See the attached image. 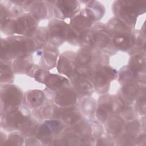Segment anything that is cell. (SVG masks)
I'll use <instances>...</instances> for the list:
<instances>
[{
    "mask_svg": "<svg viewBox=\"0 0 146 146\" xmlns=\"http://www.w3.org/2000/svg\"><path fill=\"white\" fill-rule=\"evenodd\" d=\"M110 106L111 107V112L112 111L117 112L123 109L124 106V103L122 102V100H120V99L116 98V99H114L110 103Z\"/></svg>",
    "mask_w": 146,
    "mask_h": 146,
    "instance_id": "cell-27",
    "label": "cell"
},
{
    "mask_svg": "<svg viewBox=\"0 0 146 146\" xmlns=\"http://www.w3.org/2000/svg\"><path fill=\"white\" fill-rule=\"evenodd\" d=\"M73 83L78 92L82 94H88L92 90L91 84L86 77L80 75L74 77Z\"/></svg>",
    "mask_w": 146,
    "mask_h": 146,
    "instance_id": "cell-10",
    "label": "cell"
},
{
    "mask_svg": "<svg viewBox=\"0 0 146 146\" xmlns=\"http://www.w3.org/2000/svg\"><path fill=\"white\" fill-rule=\"evenodd\" d=\"M138 91L139 87L137 85L134 83H130L124 86L123 89V94L127 99L132 100L136 96Z\"/></svg>",
    "mask_w": 146,
    "mask_h": 146,
    "instance_id": "cell-18",
    "label": "cell"
},
{
    "mask_svg": "<svg viewBox=\"0 0 146 146\" xmlns=\"http://www.w3.org/2000/svg\"><path fill=\"white\" fill-rule=\"evenodd\" d=\"M109 36L107 32L103 31L96 33L95 45L99 47H104L109 42Z\"/></svg>",
    "mask_w": 146,
    "mask_h": 146,
    "instance_id": "cell-21",
    "label": "cell"
},
{
    "mask_svg": "<svg viewBox=\"0 0 146 146\" xmlns=\"http://www.w3.org/2000/svg\"><path fill=\"white\" fill-rule=\"evenodd\" d=\"M96 33L93 31L84 32L81 37V42L82 44L87 47H92L95 45Z\"/></svg>",
    "mask_w": 146,
    "mask_h": 146,
    "instance_id": "cell-20",
    "label": "cell"
},
{
    "mask_svg": "<svg viewBox=\"0 0 146 146\" xmlns=\"http://www.w3.org/2000/svg\"><path fill=\"white\" fill-rule=\"evenodd\" d=\"M71 24L78 30H84L91 25V20L87 17L80 15L72 19Z\"/></svg>",
    "mask_w": 146,
    "mask_h": 146,
    "instance_id": "cell-13",
    "label": "cell"
},
{
    "mask_svg": "<svg viewBox=\"0 0 146 146\" xmlns=\"http://www.w3.org/2000/svg\"><path fill=\"white\" fill-rule=\"evenodd\" d=\"M99 5L91 4L86 9V15L91 20L99 19L103 14V9Z\"/></svg>",
    "mask_w": 146,
    "mask_h": 146,
    "instance_id": "cell-14",
    "label": "cell"
},
{
    "mask_svg": "<svg viewBox=\"0 0 146 146\" xmlns=\"http://www.w3.org/2000/svg\"><path fill=\"white\" fill-rule=\"evenodd\" d=\"M108 131L113 133L117 134L119 133L121 129V124L119 120L113 119L108 123Z\"/></svg>",
    "mask_w": 146,
    "mask_h": 146,
    "instance_id": "cell-26",
    "label": "cell"
},
{
    "mask_svg": "<svg viewBox=\"0 0 146 146\" xmlns=\"http://www.w3.org/2000/svg\"><path fill=\"white\" fill-rule=\"evenodd\" d=\"M34 43L29 39H15L2 42L1 54L13 56H23L29 53L34 47Z\"/></svg>",
    "mask_w": 146,
    "mask_h": 146,
    "instance_id": "cell-1",
    "label": "cell"
},
{
    "mask_svg": "<svg viewBox=\"0 0 146 146\" xmlns=\"http://www.w3.org/2000/svg\"><path fill=\"white\" fill-rule=\"evenodd\" d=\"M8 124L12 127H19L26 122V119L20 112L13 111L10 113L6 118Z\"/></svg>",
    "mask_w": 146,
    "mask_h": 146,
    "instance_id": "cell-12",
    "label": "cell"
},
{
    "mask_svg": "<svg viewBox=\"0 0 146 146\" xmlns=\"http://www.w3.org/2000/svg\"><path fill=\"white\" fill-rule=\"evenodd\" d=\"M111 112L110 104H104L99 106L97 110V116L101 121H104L107 119L108 113Z\"/></svg>",
    "mask_w": 146,
    "mask_h": 146,
    "instance_id": "cell-24",
    "label": "cell"
},
{
    "mask_svg": "<svg viewBox=\"0 0 146 146\" xmlns=\"http://www.w3.org/2000/svg\"><path fill=\"white\" fill-rule=\"evenodd\" d=\"M57 114L62 115L64 121L69 124H73L76 123L80 118V115L79 113L72 112L70 110L68 111L64 110L63 111H59Z\"/></svg>",
    "mask_w": 146,
    "mask_h": 146,
    "instance_id": "cell-15",
    "label": "cell"
},
{
    "mask_svg": "<svg viewBox=\"0 0 146 146\" xmlns=\"http://www.w3.org/2000/svg\"><path fill=\"white\" fill-rule=\"evenodd\" d=\"M62 125L60 122L57 121H49L45 123L41 127L39 131L40 137H44L50 136L52 133H55L60 131L62 128Z\"/></svg>",
    "mask_w": 146,
    "mask_h": 146,
    "instance_id": "cell-8",
    "label": "cell"
},
{
    "mask_svg": "<svg viewBox=\"0 0 146 146\" xmlns=\"http://www.w3.org/2000/svg\"><path fill=\"white\" fill-rule=\"evenodd\" d=\"M50 30L52 35L66 39H74L76 34L66 23L59 21H54L50 26Z\"/></svg>",
    "mask_w": 146,
    "mask_h": 146,
    "instance_id": "cell-3",
    "label": "cell"
},
{
    "mask_svg": "<svg viewBox=\"0 0 146 146\" xmlns=\"http://www.w3.org/2000/svg\"><path fill=\"white\" fill-rule=\"evenodd\" d=\"M76 60V62L80 65L84 66L87 64L91 60V54L87 50H82L78 54Z\"/></svg>",
    "mask_w": 146,
    "mask_h": 146,
    "instance_id": "cell-22",
    "label": "cell"
},
{
    "mask_svg": "<svg viewBox=\"0 0 146 146\" xmlns=\"http://www.w3.org/2000/svg\"><path fill=\"white\" fill-rule=\"evenodd\" d=\"M35 28V22L30 16H24L18 19L13 25V30L22 34H29L33 32Z\"/></svg>",
    "mask_w": 146,
    "mask_h": 146,
    "instance_id": "cell-4",
    "label": "cell"
},
{
    "mask_svg": "<svg viewBox=\"0 0 146 146\" xmlns=\"http://www.w3.org/2000/svg\"><path fill=\"white\" fill-rule=\"evenodd\" d=\"M44 9V8L40 4V5L36 6L35 7V10H34V13L36 15V16L42 17V15L43 13Z\"/></svg>",
    "mask_w": 146,
    "mask_h": 146,
    "instance_id": "cell-30",
    "label": "cell"
},
{
    "mask_svg": "<svg viewBox=\"0 0 146 146\" xmlns=\"http://www.w3.org/2000/svg\"><path fill=\"white\" fill-rule=\"evenodd\" d=\"M92 78L95 85L98 86H102L106 84L109 80L100 70L94 73L92 75Z\"/></svg>",
    "mask_w": 146,
    "mask_h": 146,
    "instance_id": "cell-23",
    "label": "cell"
},
{
    "mask_svg": "<svg viewBox=\"0 0 146 146\" xmlns=\"http://www.w3.org/2000/svg\"><path fill=\"white\" fill-rule=\"evenodd\" d=\"M109 29L111 30L119 33L128 30L127 27L123 22L118 20H113L109 24Z\"/></svg>",
    "mask_w": 146,
    "mask_h": 146,
    "instance_id": "cell-25",
    "label": "cell"
},
{
    "mask_svg": "<svg viewBox=\"0 0 146 146\" xmlns=\"http://www.w3.org/2000/svg\"><path fill=\"white\" fill-rule=\"evenodd\" d=\"M76 101V95L75 93L68 89H65L59 92L55 98V102L56 104L66 106L74 104Z\"/></svg>",
    "mask_w": 146,
    "mask_h": 146,
    "instance_id": "cell-6",
    "label": "cell"
},
{
    "mask_svg": "<svg viewBox=\"0 0 146 146\" xmlns=\"http://www.w3.org/2000/svg\"><path fill=\"white\" fill-rule=\"evenodd\" d=\"M27 99L31 107H37L42 103L43 94L40 91H33L28 94Z\"/></svg>",
    "mask_w": 146,
    "mask_h": 146,
    "instance_id": "cell-17",
    "label": "cell"
},
{
    "mask_svg": "<svg viewBox=\"0 0 146 146\" xmlns=\"http://www.w3.org/2000/svg\"><path fill=\"white\" fill-rule=\"evenodd\" d=\"M145 64V58L141 55H136L132 58L130 67L134 73H137L140 72L144 68Z\"/></svg>",
    "mask_w": 146,
    "mask_h": 146,
    "instance_id": "cell-16",
    "label": "cell"
},
{
    "mask_svg": "<svg viewBox=\"0 0 146 146\" xmlns=\"http://www.w3.org/2000/svg\"><path fill=\"white\" fill-rule=\"evenodd\" d=\"M113 42L116 47L121 49H127L133 44L135 39L132 35L124 34L116 36Z\"/></svg>",
    "mask_w": 146,
    "mask_h": 146,
    "instance_id": "cell-9",
    "label": "cell"
},
{
    "mask_svg": "<svg viewBox=\"0 0 146 146\" xmlns=\"http://www.w3.org/2000/svg\"><path fill=\"white\" fill-rule=\"evenodd\" d=\"M2 98L6 104L15 106L19 104L21 99V94L16 87L10 86L2 92Z\"/></svg>",
    "mask_w": 146,
    "mask_h": 146,
    "instance_id": "cell-5",
    "label": "cell"
},
{
    "mask_svg": "<svg viewBox=\"0 0 146 146\" xmlns=\"http://www.w3.org/2000/svg\"><path fill=\"white\" fill-rule=\"evenodd\" d=\"M58 70L61 73L70 75L73 71L74 67L70 62L65 58H61L59 60Z\"/></svg>",
    "mask_w": 146,
    "mask_h": 146,
    "instance_id": "cell-19",
    "label": "cell"
},
{
    "mask_svg": "<svg viewBox=\"0 0 146 146\" xmlns=\"http://www.w3.org/2000/svg\"><path fill=\"white\" fill-rule=\"evenodd\" d=\"M65 81H67L66 79L52 74L48 75L44 78V82L46 86L54 90L61 87Z\"/></svg>",
    "mask_w": 146,
    "mask_h": 146,
    "instance_id": "cell-11",
    "label": "cell"
},
{
    "mask_svg": "<svg viewBox=\"0 0 146 146\" xmlns=\"http://www.w3.org/2000/svg\"><path fill=\"white\" fill-rule=\"evenodd\" d=\"M11 71L7 66L6 65H1V80L3 79L4 80L9 79L11 78L12 74Z\"/></svg>",
    "mask_w": 146,
    "mask_h": 146,
    "instance_id": "cell-28",
    "label": "cell"
},
{
    "mask_svg": "<svg viewBox=\"0 0 146 146\" xmlns=\"http://www.w3.org/2000/svg\"><path fill=\"white\" fill-rule=\"evenodd\" d=\"M56 5L62 15L67 17L75 13L78 7V2L75 1H59Z\"/></svg>",
    "mask_w": 146,
    "mask_h": 146,
    "instance_id": "cell-7",
    "label": "cell"
},
{
    "mask_svg": "<svg viewBox=\"0 0 146 146\" xmlns=\"http://www.w3.org/2000/svg\"><path fill=\"white\" fill-rule=\"evenodd\" d=\"M119 15L129 23H133L139 14L145 11V5L139 1H119Z\"/></svg>",
    "mask_w": 146,
    "mask_h": 146,
    "instance_id": "cell-2",
    "label": "cell"
},
{
    "mask_svg": "<svg viewBox=\"0 0 146 146\" xmlns=\"http://www.w3.org/2000/svg\"><path fill=\"white\" fill-rule=\"evenodd\" d=\"M134 72L129 71H126L121 74V78L123 80H132L134 76Z\"/></svg>",
    "mask_w": 146,
    "mask_h": 146,
    "instance_id": "cell-29",
    "label": "cell"
}]
</instances>
